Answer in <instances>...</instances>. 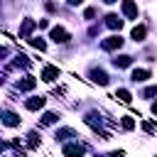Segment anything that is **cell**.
<instances>
[{
	"label": "cell",
	"instance_id": "7c38bea8",
	"mask_svg": "<svg viewBox=\"0 0 157 157\" xmlns=\"http://www.w3.org/2000/svg\"><path fill=\"white\" fill-rule=\"evenodd\" d=\"M105 25H108L110 29H120V27H123V20H120L118 15H108V17H105Z\"/></svg>",
	"mask_w": 157,
	"mask_h": 157
},
{
	"label": "cell",
	"instance_id": "ac0fdd59",
	"mask_svg": "<svg viewBox=\"0 0 157 157\" xmlns=\"http://www.w3.org/2000/svg\"><path fill=\"white\" fill-rule=\"evenodd\" d=\"M66 137H74V130H71V128H64V130H56V140H66Z\"/></svg>",
	"mask_w": 157,
	"mask_h": 157
},
{
	"label": "cell",
	"instance_id": "d4e9b609",
	"mask_svg": "<svg viewBox=\"0 0 157 157\" xmlns=\"http://www.w3.org/2000/svg\"><path fill=\"white\" fill-rule=\"evenodd\" d=\"M110 157H125V152L123 150H115V152H110Z\"/></svg>",
	"mask_w": 157,
	"mask_h": 157
},
{
	"label": "cell",
	"instance_id": "8fae6325",
	"mask_svg": "<svg viewBox=\"0 0 157 157\" xmlns=\"http://www.w3.org/2000/svg\"><path fill=\"white\" fill-rule=\"evenodd\" d=\"M2 123H5L7 128H15V125H20V115H17V113H5V115H2Z\"/></svg>",
	"mask_w": 157,
	"mask_h": 157
},
{
	"label": "cell",
	"instance_id": "2e32d148",
	"mask_svg": "<svg viewBox=\"0 0 157 157\" xmlns=\"http://www.w3.org/2000/svg\"><path fill=\"white\" fill-rule=\"evenodd\" d=\"M59 120V115L56 113H44V118H42V125H54Z\"/></svg>",
	"mask_w": 157,
	"mask_h": 157
},
{
	"label": "cell",
	"instance_id": "484cf974",
	"mask_svg": "<svg viewBox=\"0 0 157 157\" xmlns=\"http://www.w3.org/2000/svg\"><path fill=\"white\" fill-rule=\"evenodd\" d=\"M83 0H69V5H81Z\"/></svg>",
	"mask_w": 157,
	"mask_h": 157
},
{
	"label": "cell",
	"instance_id": "9c48e42d",
	"mask_svg": "<svg viewBox=\"0 0 157 157\" xmlns=\"http://www.w3.org/2000/svg\"><path fill=\"white\" fill-rule=\"evenodd\" d=\"M147 78H150V71H147V69H135V71H132V81H135V83H142V81H147Z\"/></svg>",
	"mask_w": 157,
	"mask_h": 157
},
{
	"label": "cell",
	"instance_id": "ffe728a7",
	"mask_svg": "<svg viewBox=\"0 0 157 157\" xmlns=\"http://www.w3.org/2000/svg\"><path fill=\"white\" fill-rule=\"evenodd\" d=\"M27 145H29V147H37V145H39V135H37V132H29V135H27Z\"/></svg>",
	"mask_w": 157,
	"mask_h": 157
},
{
	"label": "cell",
	"instance_id": "30bf717a",
	"mask_svg": "<svg viewBox=\"0 0 157 157\" xmlns=\"http://www.w3.org/2000/svg\"><path fill=\"white\" fill-rule=\"evenodd\" d=\"M25 105H27L29 110H39V108H44V98H42V96H34V98H29Z\"/></svg>",
	"mask_w": 157,
	"mask_h": 157
},
{
	"label": "cell",
	"instance_id": "83f0119b",
	"mask_svg": "<svg viewBox=\"0 0 157 157\" xmlns=\"http://www.w3.org/2000/svg\"><path fill=\"white\" fill-rule=\"evenodd\" d=\"M103 2H108V5H110V2H118V0H103Z\"/></svg>",
	"mask_w": 157,
	"mask_h": 157
},
{
	"label": "cell",
	"instance_id": "8992f818",
	"mask_svg": "<svg viewBox=\"0 0 157 157\" xmlns=\"http://www.w3.org/2000/svg\"><path fill=\"white\" fill-rule=\"evenodd\" d=\"M91 78H93V83H101V86L108 83V76H105V71H101V69H91Z\"/></svg>",
	"mask_w": 157,
	"mask_h": 157
},
{
	"label": "cell",
	"instance_id": "d6986e66",
	"mask_svg": "<svg viewBox=\"0 0 157 157\" xmlns=\"http://www.w3.org/2000/svg\"><path fill=\"white\" fill-rule=\"evenodd\" d=\"M29 44H32V47H37L39 52H44V49H47V42H44V39H39V37H34V39H29Z\"/></svg>",
	"mask_w": 157,
	"mask_h": 157
},
{
	"label": "cell",
	"instance_id": "4fadbf2b",
	"mask_svg": "<svg viewBox=\"0 0 157 157\" xmlns=\"http://www.w3.org/2000/svg\"><path fill=\"white\" fill-rule=\"evenodd\" d=\"M113 64H115L118 69H125V66H130V64H132V56H128V54H123V56H115V59H113Z\"/></svg>",
	"mask_w": 157,
	"mask_h": 157
},
{
	"label": "cell",
	"instance_id": "7a4b0ae2",
	"mask_svg": "<svg viewBox=\"0 0 157 157\" xmlns=\"http://www.w3.org/2000/svg\"><path fill=\"white\" fill-rule=\"evenodd\" d=\"M52 39H54L56 44H66V42H69V32H66L64 27H54V29H52Z\"/></svg>",
	"mask_w": 157,
	"mask_h": 157
},
{
	"label": "cell",
	"instance_id": "6da1fadb",
	"mask_svg": "<svg viewBox=\"0 0 157 157\" xmlns=\"http://www.w3.org/2000/svg\"><path fill=\"white\" fill-rule=\"evenodd\" d=\"M64 157H83V145H78V142L64 145Z\"/></svg>",
	"mask_w": 157,
	"mask_h": 157
},
{
	"label": "cell",
	"instance_id": "9a60e30c",
	"mask_svg": "<svg viewBox=\"0 0 157 157\" xmlns=\"http://www.w3.org/2000/svg\"><path fill=\"white\" fill-rule=\"evenodd\" d=\"M115 98H118V101H123V103H130V101H132V98H130V91H125V88H118Z\"/></svg>",
	"mask_w": 157,
	"mask_h": 157
},
{
	"label": "cell",
	"instance_id": "277c9868",
	"mask_svg": "<svg viewBox=\"0 0 157 157\" xmlns=\"http://www.w3.org/2000/svg\"><path fill=\"white\" fill-rule=\"evenodd\" d=\"M101 47H103V49H120V47H123V39H120V34H113V37L103 39Z\"/></svg>",
	"mask_w": 157,
	"mask_h": 157
},
{
	"label": "cell",
	"instance_id": "4316f807",
	"mask_svg": "<svg viewBox=\"0 0 157 157\" xmlns=\"http://www.w3.org/2000/svg\"><path fill=\"white\" fill-rule=\"evenodd\" d=\"M152 113H155V115H157V103H152Z\"/></svg>",
	"mask_w": 157,
	"mask_h": 157
},
{
	"label": "cell",
	"instance_id": "3957f363",
	"mask_svg": "<svg viewBox=\"0 0 157 157\" xmlns=\"http://www.w3.org/2000/svg\"><path fill=\"white\" fill-rule=\"evenodd\" d=\"M123 15L130 17V20H135V17H137V5H135L132 0H123Z\"/></svg>",
	"mask_w": 157,
	"mask_h": 157
},
{
	"label": "cell",
	"instance_id": "603a6c76",
	"mask_svg": "<svg viewBox=\"0 0 157 157\" xmlns=\"http://www.w3.org/2000/svg\"><path fill=\"white\" fill-rule=\"evenodd\" d=\"M142 130H145V132H155V125H152V123H147V120H145V123H142Z\"/></svg>",
	"mask_w": 157,
	"mask_h": 157
},
{
	"label": "cell",
	"instance_id": "44dd1931",
	"mask_svg": "<svg viewBox=\"0 0 157 157\" xmlns=\"http://www.w3.org/2000/svg\"><path fill=\"white\" fill-rule=\"evenodd\" d=\"M142 96H145V98H150V96H157V86H150V88H145V91H142Z\"/></svg>",
	"mask_w": 157,
	"mask_h": 157
},
{
	"label": "cell",
	"instance_id": "5b68a950",
	"mask_svg": "<svg viewBox=\"0 0 157 157\" xmlns=\"http://www.w3.org/2000/svg\"><path fill=\"white\" fill-rule=\"evenodd\" d=\"M42 78H44L47 83L56 81V78H59V69H56V66H44V69H42Z\"/></svg>",
	"mask_w": 157,
	"mask_h": 157
},
{
	"label": "cell",
	"instance_id": "7402d4cb",
	"mask_svg": "<svg viewBox=\"0 0 157 157\" xmlns=\"http://www.w3.org/2000/svg\"><path fill=\"white\" fill-rule=\"evenodd\" d=\"M83 17H86V20H91V17H96V7H86V12H83Z\"/></svg>",
	"mask_w": 157,
	"mask_h": 157
},
{
	"label": "cell",
	"instance_id": "5bb4252c",
	"mask_svg": "<svg viewBox=\"0 0 157 157\" xmlns=\"http://www.w3.org/2000/svg\"><path fill=\"white\" fill-rule=\"evenodd\" d=\"M145 34H147V27H142V25L132 27V39H135V42H142V39H145Z\"/></svg>",
	"mask_w": 157,
	"mask_h": 157
},
{
	"label": "cell",
	"instance_id": "52a82bcc",
	"mask_svg": "<svg viewBox=\"0 0 157 157\" xmlns=\"http://www.w3.org/2000/svg\"><path fill=\"white\" fill-rule=\"evenodd\" d=\"M34 86H37V81H34V76H25L22 81H17V88H20V91H32Z\"/></svg>",
	"mask_w": 157,
	"mask_h": 157
},
{
	"label": "cell",
	"instance_id": "ba28073f",
	"mask_svg": "<svg viewBox=\"0 0 157 157\" xmlns=\"http://www.w3.org/2000/svg\"><path fill=\"white\" fill-rule=\"evenodd\" d=\"M37 27V22L34 20H25L22 22V27H20V37H29V32Z\"/></svg>",
	"mask_w": 157,
	"mask_h": 157
},
{
	"label": "cell",
	"instance_id": "cb8c5ba5",
	"mask_svg": "<svg viewBox=\"0 0 157 157\" xmlns=\"http://www.w3.org/2000/svg\"><path fill=\"white\" fill-rule=\"evenodd\" d=\"M7 52H10L7 47H0V61H5V56H7Z\"/></svg>",
	"mask_w": 157,
	"mask_h": 157
},
{
	"label": "cell",
	"instance_id": "e0dca14e",
	"mask_svg": "<svg viewBox=\"0 0 157 157\" xmlns=\"http://www.w3.org/2000/svg\"><path fill=\"white\" fill-rule=\"evenodd\" d=\"M120 125H123V130H132V128H135V120H132L130 115H123V120H120Z\"/></svg>",
	"mask_w": 157,
	"mask_h": 157
}]
</instances>
